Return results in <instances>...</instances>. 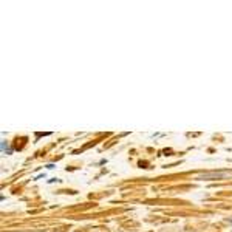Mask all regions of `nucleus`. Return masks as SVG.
<instances>
[{
  "instance_id": "1",
  "label": "nucleus",
  "mask_w": 232,
  "mask_h": 232,
  "mask_svg": "<svg viewBox=\"0 0 232 232\" xmlns=\"http://www.w3.org/2000/svg\"><path fill=\"white\" fill-rule=\"evenodd\" d=\"M229 177H232V172L221 170V172H206V173H201L198 177V180H225V178H229Z\"/></svg>"
},
{
  "instance_id": "2",
  "label": "nucleus",
  "mask_w": 232,
  "mask_h": 232,
  "mask_svg": "<svg viewBox=\"0 0 232 232\" xmlns=\"http://www.w3.org/2000/svg\"><path fill=\"white\" fill-rule=\"evenodd\" d=\"M2 150H3V152L6 150V153H8V155H11V153H12V149H9V147H8V144H6L5 141L2 142Z\"/></svg>"
}]
</instances>
